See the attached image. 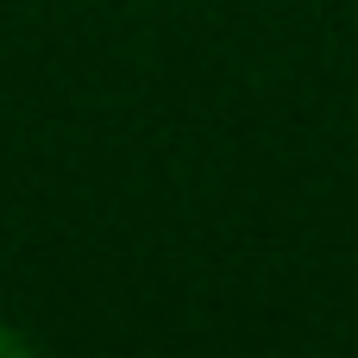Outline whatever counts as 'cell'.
Instances as JSON below:
<instances>
[{
	"mask_svg": "<svg viewBox=\"0 0 358 358\" xmlns=\"http://www.w3.org/2000/svg\"><path fill=\"white\" fill-rule=\"evenodd\" d=\"M25 352H31V340L13 334V327H0V358H25Z\"/></svg>",
	"mask_w": 358,
	"mask_h": 358,
	"instance_id": "1",
	"label": "cell"
}]
</instances>
